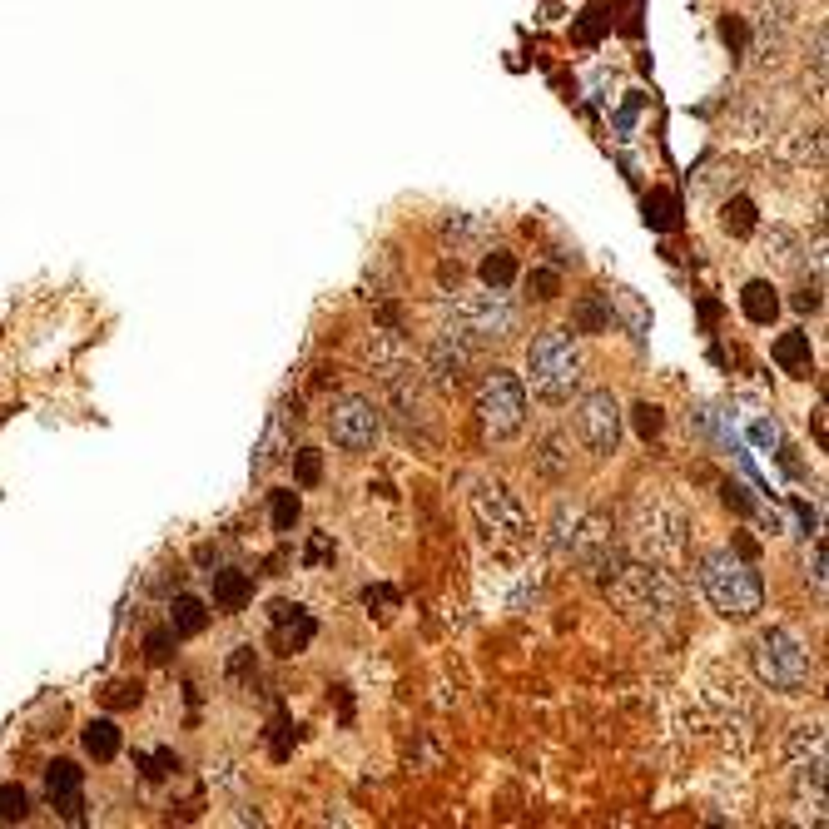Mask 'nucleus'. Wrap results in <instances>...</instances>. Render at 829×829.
I'll return each mask as SVG.
<instances>
[{
    "label": "nucleus",
    "mask_w": 829,
    "mask_h": 829,
    "mask_svg": "<svg viewBox=\"0 0 829 829\" xmlns=\"http://www.w3.org/2000/svg\"><path fill=\"white\" fill-rule=\"evenodd\" d=\"M467 512H472V527L482 537V547L497 556H527L537 542V527H532V512L522 507V497L497 482V477H477L472 482V497H467Z\"/></svg>",
    "instance_id": "1"
},
{
    "label": "nucleus",
    "mask_w": 829,
    "mask_h": 829,
    "mask_svg": "<svg viewBox=\"0 0 829 829\" xmlns=\"http://www.w3.org/2000/svg\"><path fill=\"white\" fill-rule=\"evenodd\" d=\"M695 576H700V591L710 596V606L725 621H755L765 611V581H760V571L740 552H730V547L700 552Z\"/></svg>",
    "instance_id": "2"
},
{
    "label": "nucleus",
    "mask_w": 829,
    "mask_h": 829,
    "mask_svg": "<svg viewBox=\"0 0 829 829\" xmlns=\"http://www.w3.org/2000/svg\"><path fill=\"white\" fill-rule=\"evenodd\" d=\"M750 666H755V681L775 695H805L810 691V676H815L810 646L795 631H785V626H770V631L755 636Z\"/></svg>",
    "instance_id": "3"
},
{
    "label": "nucleus",
    "mask_w": 829,
    "mask_h": 829,
    "mask_svg": "<svg viewBox=\"0 0 829 829\" xmlns=\"http://www.w3.org/2000/svg\"><path fill=\"white\" fill-rule=\"evenodd\" d=\"M527 378H532V388L542 393V398H571L581 383H586V353H581V343L566 333V328H547V333H537L532 338V348H527Z\"/></svg>",
    "instance_id": "4"
},
{
    "label": "nucleus",
    "mask_w": 829,
    "mask_h": 829,
    "mask_svg": "<svg viewBox=\"0 0 829 829\" xmlns=\"http://www.w3.org/2000/svg\"><path fill=\"white\" fill-rule=\"evenodd\" d=\"M611 601L626 611V616H646V621H671L681 611V581L661 566V561H636V566H621L616 581L606 586Z\"/></svg>",
    "instance_id": "5"
},
{
    "label": "nucleus",
    "mask_w": 829,
    "mask_h": 829,
    "mask_svg": "<svg viewBox=\"0 0 829 829\" xmlns=\"http://www.w3.org/2000/svg\"><path fill=\"white\" fill-rule=\"evenodd\" d=\"M686 542H691V517L666 502V497H641L636 512H631V547L641 552V561H681L686 556Z\"/></svg>",
    "instance_id": "6"
},
{
    "label": "nucleus",
    "mask_w": 829,
    "mask_h": 829,
    "mask_svg": "<svg viewBox=\"0 0 829 829\" xmlns=\"http://www.w3.org/2000/svg\"><path fill=\"white\" fill-rule=\"evenodd\" d=\"M477 422L492 442H507L527 427V383L507 368H492L477 393Z\"/></svg>",
    "instance_id": "7"
},
{
    "label": "nucleus",
    "mask_w": 829,
    "mask_h": 829,
    "mask_svg": "<svg viewBox=\"0 0 829 829\" xmlns=\"http://www.w3.org/2000/svg\"><path fill=\"white\" fill-rule=\"evenodd\" d=\"M452 328L467 343H502V338L517 333V308L507 303L502 288L462 293V298H452Z\"/></svg>",
    "instance_id": "8"
},
{
    "label": "nucleus",
    "mask_w": 829,
    "mask_h": 829,
    "mask_svg": "<svg viewBox=\"0 0 829 829\" xmlns=\"http://www.w3.org/2000/svg\"><path fill=\"white\" fill-rule=\"evenodd\" d=\"M328 437H333V447H343V452H373L378 447V437H383V413H378V403L373 398H358V393H348V398H338L333 408H328Z\"/></svg>",
    "instance_id": "9"
},
{
    "label": "nucleus",
    "mask_w": 829,
    "mask_h": 829,
    "mask_svg": "<svg viewBox=\"0 0 829 829\" xmlns=\"http://www.w3.org/2000/svg\"><path fill=\"white\" fill-rule=\"evenodd\" d=\"M621 403L611 398V393H586L581 403H576V432H581V442L596 452V457H616L621 452Z\"/></svg>",
    "instance_id": "10"
},
{
    "label": "nucleus",
    "mask_w": 829,
    "mask_h": 829,
    "mask_svg": "<svg viewBox=\"0 0 829 829\" xmlns=\"http://www.w3.org/2000/svg\"><path fill=\"white\" fill-rule=\"evenodd\" d=\"M467 363H472V343H467L457 328H442V333L432 338V348H427V378H432L442 393H452V388H462Z\"/></svg>",
    "instance_id": "11"
},
{
    "label": "nucleus",
    "mask_w": 829,
    "mask_h": 829,
    "mask_svg": "<svg viewBox=\"0 0 829 829\" xmlns=\"http://www.w3.org/2000/svg\"><path fill=\"white\" fill-rule=\"evenodd\" d=\"M45 795H50V805H55L70 825L85 820V770H80L75 760H55V765L45 770Z\"/></svg>",
    "instance_id": "12"
},
{
    "label": "nucleus",
    "mask_w": 829,
    "mask_h": 829,
    "mask_svg": "<svg viewBox=\"0 0 829 829\" xmlns=\"http://www.w3.org/2000/svg\"><path fill=\"white\" fill-rule=\"evenodd\" d=\"M269 621H274V651L278 656H303V651L313 646V636H318V621H313L298 601H274Z\"/></svg>",
    "instance_id": "13"
},
{
    "label": "nucleus",
    "mask_w": 829,
    "mask_h": 829,
    "mask_svg": "<svg viewBox=\"0 0 829 829\" xmlns=\"http://www.w3.org/2000/svg\"><path fill=\"white\" fill-rule=\"evenodd\" d=\"M363 363L378 373V383H393L398 373H408V368H417L413 353L403 348V338L398 333H373L368 343H363Z\"/></svg>",
    "instance_id": "14"
},
{
    "label": "nucleus",
    "mask_w": 829,
    "mask_h": 829,
    "mask_svg": "<svg viewBox=\"0 0 829 829\" xmlns=\"http://www.w3.org/2000/svg\"><path fill=\"white\" fill-rule=\"evenodd\" d=\"M770 358H775L790 378H810V373H815V348H810V333H800V328L780 333L775 348H770Z\"/></svg>",
    "instance_id": "15"
},
{
    "label": "nucleus",
    "mask_w": 829,
    "mask_h": 829,
    "mask_svg": "<svg viewBox=\"0 0 829 829\" xmlns=\"http://www.w3.org/2000/svg\"><path fill=\"white\" fill-rule=\"evenodd\" d=\"M209 596H214V606H219V611H244V606L254 601V576H249V571L224 566V571H214Z\"/></svg>",
    "instance_id": "16"
},
{
    "label": "nucleus",
    "mask_w": 829,
    "mask_h": 829,
    "mask_svg": "<svg viewBox=\"0 0 829 829\" xmlns=\"http://www.w3.org/2000/svg\"><path fill=\"white\" fill-rule=\"evenodd\" d=\"M740 308H745L750 323L770 328V323L780 318V288H775L770 278H750V283L740 288Z\"/></svg>",
    "instance_id": "17"
},
{
    "label": "nucleus",
    "mask_w": 829,
    "mask_h": 829,
    "mask_svg": "<svg viewBox=\"0 0 829 829\" xmlns=\"http://www.w3.org/2000/svg\"><path fill=\"white\" fill-rule=\"evenodd\" d=\"M80 745H85V755H90V760L110 765V760L120 755L125 735H120V725H115V720H90V725L80 730Z\"/></svg>",
    "instance_id": "18"
},
{
    "label": "nucleus",
    "mask_w": 829,
    "mask_h": 829,
    "mask_svg": "<svg viewBox=\"0 0 829 829\" xmlns=\"http://www.w3.org/2000/svg\"><path fill=\"white\" fill-rule=\"evenodd\" d=\"M537 467H542V477H571V437L566 432H542V442H537Z\"/></svg>",
    "instance_id": "19"
},
{
    "label": "nucleus",
    "mask_w": 829,
    "mask_h": 829,
    "mask_svg": "<svg viewBox=\"0 0 829 829\" xmlns=\"http://www.w3.org/2000/svg\"><path fill=\"white\" fill-rule=\"evenodd\" d=\"M209 626V606L199 596H174L169 601V631L174 636H204Z\"/></svg>",
    "instance_id": "20"
},
{
    "label": "nucleus",
    "mask_w": 829,
    "mask_h": 829,
    "mask_svg": "<svg viewBox=\"0 0 829 829\" xmlns=\"http://www.w3.org/2000/svg\"><path fill=\"white\" fill-rule=\"evenodd\" d=\"M581 527H586V507H556V522H552V552L561 561H571L576 542H581Z\"/></svg>",
    "instance_id": "21"
},
{
    "label": "nucleus",
    "mask_w": 829,
    "mask_h": 829,
    "mask_svg": "<svg viewBox=\"0 0 829 829\" xmlns=\"http://www.w3.org/2000/svg\"><path fill=\"white\" fill-rule=\"evenodd\" d=\"M298 413V408H283V413H274V422H269V432H264V442H259V457H254V472H269L278 457H283V447H288V437H283V422ZM293 452V447H288Z\"/></svg>",
    "instance_id": "22"
},
{
    "label": "nucleus",
    "mask_w": 829,
    "mask_h": 829,
    "mask_svg": "<svg viewBox=\"0 0 829 829\" xmlns=\"http://www.w3.org/2000/svg\"><path fill=\"white\" fill-rule=\"evenodd\" d=\"M720 229L735 234V239H750V234H755V204H750L745 194H735V199L720 209Z\"/></svg>",
    "instance_id": "23"
},
{
    "label": "nucleus",
    "mask_w": 829,
    "mask_h": 829,
    "mask_svg": "<svg viewBox=\"0 0 829 829\" xmlns=\"http://www.w3.org/2000/svg\"><path fill=\"white\" fill-rule=\"evenodd\" d=\"M765 259H770V269H795V259H800L795 229H770L765 234Z\"/></svg>",
    "instance_id": "24"
},
{
    "label": "nucleus",
    "mask_w": 829,
    "mask_h": 829,
    "mask_svg": "<svg viewBox=\"0 0 829 829\" xmlns=\"http://www.w3.org/2000/svg\"><path fill=\"white\" fill-rule=\"evenodd\" d=\"M442 234L452 239V249H462V244H482V239L492 234V224H487V219H472V214H452V219L442 224Z\"/></svg>",
    "instance_id": "25"
},
{
    "label": "nucleus",
    "mask_w": 829,
    "mask_h": 829,
    "mask_svg": "<svg viewBox=\"0 0 829 829\" xmlns=\"http://www.w3.org/2000/svg\"><path fill=\"white\" fill-rule=\"evenodd\" d=\"M646 224L661 229V234L676 229V224H681V204H676V194H661V189H656V194L646 199Z\"/></svg>",
    "instance_id": "26"
},
{
    "label": "nucleus",
    "mask_w": 829,
    "mask_h": 829,
    "mask_svg": "<svg viewBox=\"0 0 829 829\" xmlns=\"http://www.w3.org/2000/svg\"><path fill=\"white\" fill-rule=\"evenodd\" d=\"M576 328L581 333H601V328H611V298H581L576 303Z\"/></svg>",
    "instance_id": "27"
},
{
    "label": "nucleus",
    "mask_w": 829,
    "mask_h": 829,
    "mask_svg": "<svg viewBox=\"0 0 829 829\" xmlns=\"http://www.w3.org/2000/svg\"><path fill=\"white\" fill-rule=\"evenodd\" d=\"M477 274H482L487 288H507V283L517 278V259H512L507 249H492V254L482 259V269H477Z\"/></svg>",
    "instance_id": "28"
},
{
    "label": "nucleus",
    "mask_w": 829,
    "mask_h": 829,
    "mask_svg": "<svg viewBox=\"0 0 829 829\" xmlns=\"http://www.w3.org/2000/svg\"><path fill=\"white\" fill-rule=\"evenodd\" d=\"M293 482L298 487H318L323 482V452L318 447H298L293 452Z\"/></svg>",
    "instance_id": "29"
},
{
    "label": "nucleus",
    "mask_w": 829,
    "mask_h": 829,
    "mask_svg": "<svg viewBox=\"0 0 829 829\" xmlns=\"http://www.w3.org/2000/svg\"><path fill=\"white\" fill-rule=\"evenodd\" d=\"M269 517H274V532H293V527H298V517H303V502H298V492H274V502H269Z\"/></svg>",
    "instance_id": "30"
},
{
    "label": "nucleus",
    "mask_w": 829,
    "mask_h": 829,
    "mask_svg": "<svg viewBox=\"0 0 829 829\" xmlns=\"http://www.w3.org/2000/svg\"><path fill=\"white\" fill-rule=\"evenodd\" d=\"M631 422H636V437H641V442H656V437L666 432V413H661L656 403H636V408H631Z\"/></svg>",
    "instance_id": "31"
},
{
    "label": "nucleus",
    "mask_w": 829,
    "mask_h": 829,
    "mask_svg": "<svg viewBox=\"0 0 829 829\" xmlns=\"http://www.w3.org/2000/svg\"><path fill=\"white\" fill-rule=\"evenodd\" d=\"M30 815V795L20 790V785H0V820H25Z\"/></svg>",
    "instance_id": "32"
},
{
    "label": "nucleus",
    "mask_w": 829,
    "mask_h": 829,
    "mask_svg": "<svg viewBox=\"0 0 829 829\" xmlns=\"http://www.w3.org/2000/svg\"><path fill=\"white\" fill-rule=\"evenodd\" d=\"M144 656H149L154 666H164V661L174 656V631H169V626H154V631L144 636Z\"/></svg>",
    "instance_id": "33"
},
{
    "label": "nucleus",
    "mask_w": 829,
    "mask_h": 829,
    "mask_svg": "<svg viewBox=\"0 0 829 829\" xmlns=\"http://www.w3.org/2000/svg\"><path fill=\"white\" fill-rule=\"evenodd\" d=\"M527 288H532V298H537V303H552L556 293H561V274H556V269H532Z\"/></svg>",
    "instance_id": "34"
},
{
    "label": "nucleus",
    "mask_w": 829,
    "mask_h": 829,
    "mask_svg": "<svg viewBox=\"0 0 829 829\" xmlns=\"http://www.w3.org/2000/svg\"><path fill=\"white\" fill-rule=\"evenodd\" d=\"M144 700V686L139 681H115V686H105V705L110 710H125V705H139Z\"/></svg>",
    "instance_id": "35"
},
{
    "label": "nucleus",
    "mask_w": 829,
    "mask_h": 829,
    "mask_svg": "<svg viewBox=\"0 0 829 829\" xmlns=\"http://www.w3.org/2000/svg\"><path fill=\"white\" fill-rule=\"evenodd\" d=\"M139 765H144V780H164L169 770H179V755L174 750H154V755H139Z\"/></svg>",
    "instance_id": "36"
},
{
    "label": "nucleus",
    "mask_w": 829,
    "mask_h": 829,
    "mask_svg": "<svg viewBox=\"0 0 829 829\" xmlns=\"http://www.w3.org/2000/svg\"><path fill=\"white\" fill-rule=\"evenodd\" d=\"M750 437H755V447H770V452L780 447V427H775V422H765V417L750 427Z\"/></svg>",
    "instance_id": "37"
},
{
    "label": "nucleus",
    "mask_w": 829,
    "mask_h": 829,
    "mask_svg": "<svg viewBox=\"0 0 829 829\" xmlns=\"http://www.w3.org/2000/svg\"><path fill=\"white\" fill-rule=\"evenodd\" d=\"M363 601H368V606H383V616H388V606H398V591H393V586H368Z\"/></svg>",
    "instance_id": "38"
},
{
    "label": "nucleus",
    "mask_w": 829,
    "mask_h": 829,
    "mask_svg": "<svg viewBox=\"0 0 829 829\" xmlns=\"http://www.w3.org/2000/svg\"><path fill=\"white\" fill-rule=\"evenodd\" d=\"M795 308H800V313H815V308H820V283H805V288L795 293Z\"/></svg>",
    "instance_id": "39"
},
{
    "label": "nucleus",
    "mask_w": 829,
    "mask_h": 829,
    "mask_svg": "<svg viewBox=\"0 0 829 829\" xmlns=\"http://www.w3.org/2000/svg\"><path fill=\"white\" fill-rule=\"evenodd\" d=\"M249 666H254V646H239L229 661V676H249Z\"/></svg>",
    "instance_id": "40"
},
{
    "label": "nucleus",
    "mask_w": 829,
    "mask_h": 829,
    "mask_svg": "<svg viewBox=\"0 0 829 829\" xmlns=\"http://www.w3.org/2000/svg\"><path fill=\"white\" fill-rule=\"evenodd\" d=\"M328 556H333V542H328V537H313V547H308L303 561H308V566H318V561H328Z\"/></svg>",
    "instance_id": "41"
},
{
    "label": "nucleus",
    "mask_w": 829,
    "mask_h": 829,
    "mask_svg": "<svg viewBox=\"0 0 829 829\" xmlns=\"http://www.w3.org/2000/svg\"><path fill=\"white\" fill-rule=\"evenodd\" d=\"M720 35H725V45H735V50L745 45V25H740V20H725V25H720Z\"/></svg>",
    "instance_id": "42"
}]
</instances>
